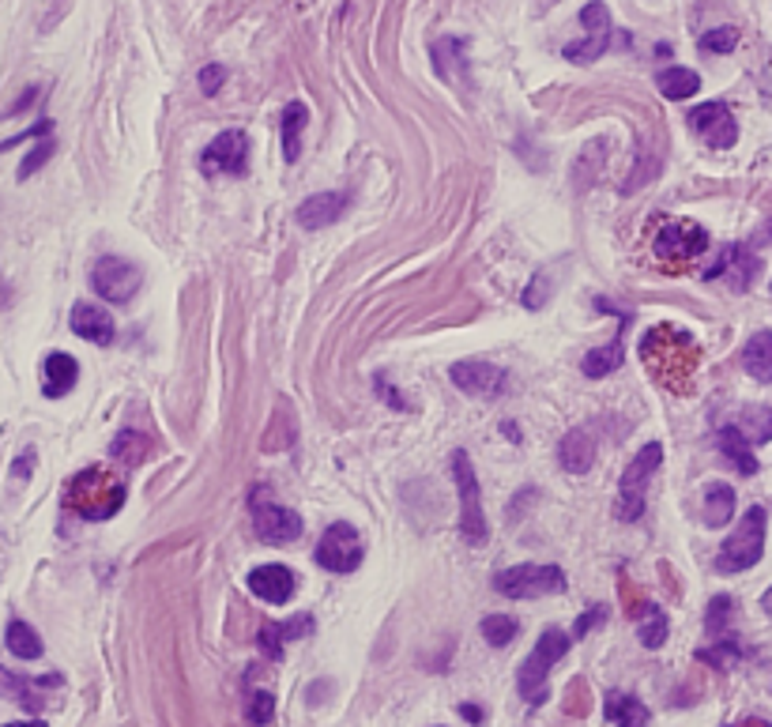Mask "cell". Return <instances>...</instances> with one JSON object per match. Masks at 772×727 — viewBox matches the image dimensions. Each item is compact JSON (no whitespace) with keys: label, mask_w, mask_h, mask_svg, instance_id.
Instances as JSON below:
<instances>
[{"label":"cell","mask_w":772,"mask_h":727,"mask_svg":"<svg viewBox=\"0 0 772 727\" xmlns=\"http://www.w3.org/2000/svg\"><path fill=\"white\" fill-rule=\"evenodd\" d=\"M250 592L256 600L272 603V607H283L294 596V573L279 561H268V566H256L250 573Z\"/></svg>","instance_id":"18"},{"label":"cell","mask_w":772,"mask_h":727,"mask_svg":"<svg viewBox=\"0 0 772 727\" xmlns=\"http://www.w3.org/2000/svg\"><path fill=\"white\" fill-rule=\"evenodd\" d=\"M637 355L659 389H667L675 396H686L694 389V373H697V366H701V347H697L694 336L683 333L678 325L648 328V333L641 336Z\"/></svg>","instance_id":"1"},{"label":"cell","mask_w":772,"mask_h":727,"mask_svg":"<svg viewBox=\"0 0 772 727\" xmlns=\"http://www.w3.org/2000/svg\"><path fill=\"white\" fill-rule=\"evenodd\" d=\"M12 306V287H8V280L0 275V309H8Z\"/></svg>","instance_id":"48"},{"label":"cell","mask_w":772,"mask_h":727,"mask_svg":"<svg viewBox=\"0 0 772 727\" xmlns=\"http://www.w3.org/2000/svg\"><path fill=\"white\" fill-rule=\"evenodd\" d=\"M603 713H606V720L618 724V727H648L652 724L648 705H641V697L622 694V689H611V694H606Z\"/></svg>","instance_id":"23"},{"label":"cell","mask_w":772,"mask_h":727,"mask_svg":"<svg viewBox=\"0 0 772 727\" xmlns=\"http://www.w3.org/2000/svg\"><path fill=\"white\" fill-rule=\"evenodd\" d=\"M731 611H734L731 596H716V600L709 603V614H705V625H709L712 633H723V630H728Z\"/></svg>","instance_id":"40"},{"label":"cell","mask_w":772,"mask_h":727,"mask_svg":"<svg viewBox=\"0 0 772 727\" xmlns=\"http://www.w3.org/2000/svg\"><path fill=\"white\" fill-rule=\"evenodd\" d=\"M306 122H309V109L302 103H287V109H283V159L287 162H298Z\"/></svg>","instance_id":"30"},{"label":"cell","mask_w":772,"mask_h":727,"mask_svg":"<svg viewBox=\"0 0 772 727\" xmlns=\"http://www.w3.org/2000/svg\"><path fill=\"white\" fill-rule=\"evenodd\" d=\"M547 280L543 283H531V287H528V298H524V306H528V309H536V306H543V302H547Z\"/></svg>","instance_id":"44"},{"label":"cell","mask_w":772,"mask_h":727,"mask_svg":"<svg viewBox=\"0 0 772 727\" xmlns=\"http://www.w3.org/2000/svg\"><path fill=\"white\" fill-rule=\"evenodd\" d=\"M606 622V607L600 603V607H588V611L581 614V619L573 622V641H581V638H588V633L595 630V625H603Z\"/></svg>","instance_id":"41"},{"label":"cell","mask_w":772,"mask_h":727,"mask_svg":"<svg viewBox=\"0 0 772 727\" xmlns=\"http://www.w3.org/2000/svg\"><path fill=\"white\" fill-rule=\"evenodd\" d=\"M109 453H114L121 464L128 467H136V464H144L147 453H151V441H147L144 434H136V430H125V434H117L114 438V445H109Z\"/></svg>","instance_id":"33"},{"label":"cell","mask_w":772,"mask_h":727,"mask_svg":"<svg viewBox=\"0 0 772 727\" xmlns=\"http://www.w3.org/2000/svg\"><path fill=\"white\" fill-rule=\"evenodd\" d=\"M716 445H720V453L731 460L739 475H758V456H753V445L739 426H723L720 438H716Z\"/></svg>","instance_id":"26"},{"label":"cell","mask_w":772,"mask_h":727,"mask_svg":"<svg viewBox=\"0 0 772 727\" xmlns=\"http://www.w3.org/2000/svg\"><path fill=\"white\" fill-rule=\"evenodd\" d=\"M347 211V192H317L306 204H298V226L302 230H325L343 219Z\"/></svg>","instance_id":"20"},{"label":"cell","mask_w":772,"mask_h":727,"mask_svg":"<svg viewBox=\"0 0 772 727\" xmlns=\"http://www.w3.org/2000/svg\"><path fill=\"white\" fill-rule=\"evenodd\" d=\"M742 370L758 384H772V333H753L742 347Z\"/></svg>","instance_id":"25"},{"label":"cell","mask_w":772,"mask_h":727,"mask_svg":"<svg viewBox=\"0 0 772 727\" xmlns=\"http://www.w3.org/2000/svg\"><path fill=\"white\" fill-rule=\"evenodd\" d=\"M453 384L467 396H479V400H498V396L509 392V373L494 362H479V358H467V362H456L453 370Z\"/></svg>","instance_id":"15"},{"label":"cell","mask_w":772,"mask_h":727,"mask_svg":"<svg viewBox=\"0 0 772 727\" xmlns=\"http://www.w3.org/2000/svg\"><path fill=\"white\" fill-rule=\"evenodd\" d=\"M562 566H539V561H524L494 573V592L512 596V600H536V596H558L565 592Z\"/></svg>","instance_id":"7"},{"label":"cell","mask_w":772,"mask_h":727,"mask_svg":"<svg viewBox=\"0 0 772 727\" xmlns=\"http://www.w3.org/2000/svg\"><path fill=\"white\" fill-rule=\"evenodd\" d=\"M72 333L95 347H109L117 328H114V317H109L106 309L91 306V302H76V306H72Z\"/></svg>","instance_id":"19"},{"label":"cell","mask_w":772,"mask_h":727,"mask_svg":"<svg viewBox=\"0 0 772 727\" xmlns=\"http://www.w3.org/2000/svg\"><path fill=\"white\" fill-rule=\"evenodd\" d=\"M253 528H256V536L264 542H272V547H287V542L302 536V517L294 509H287V505L264 502L261 494H253Z\"/></svg>","instance_id":"14"},{"label":"cell","mask_w":772,"mask_h":727,"mask_svg":"<svg viewBox=\"0 0 772 727\" xmlns=\"http://www.w3.org/2000/svg\"><path fill=\"white\" fill-rule=\"evenodd\" d=\"M734 426L747 434L750 445H765V441H772V408H747Z\"/></svg>","instance_id":"32"},{"label":"cell","mask_w":772,"mask_h":727,"mask_svg":"<svg viewBox=\"0 0 772 727\" xmlns=\"http://www.w3.org/2000/svg\"><path fill=\"white\" fill-rule=\"evenodd\" d=\"M581 23H584V31H588V39L584 42H573V45H565V61H573V64H592V61H600L606 50H611V42H614V23H611V8L600 4V0H592V4H584L581 8Z\"/></svg>","instance_id":"10"},{"label":"cell","mask_w":772,"mask_h":727,"mask_svg":"<svg viewBox=\"0 0 772 727\" xmlns=\"http://www.w3.org/2000/svg\"><path fill=\"white\" fill-rule=\"evenodd\" d=\"M734 517V491L728 483H709L705 486V509H701V520L709 528H723Z\"/></svg>","instance_id":"29"},{"label":"cell","mask_w":772,"mask_h":727,"mask_svg":"<svg viewBox=\"0 0 772 727\" xmlns=\"http://www.w3.org/2000/svg\"><path fill=\"white\" fill-rule=\"evenodd\" d=\"M501 434H505V438H512V441H520V430L512 426V422H501Z\"/></svg>","instance_id":"49"},{"label":"cell","mask_w":772,"mask_h":727,"mask_svg":"<svg viewBox=\"0 0 772 727\" xmlns=\"http://www.w3.org/2000/svg\"><path fill=\"white\" fill-rule=\"evenodd\" d=\"M705 250H709V230L701 223H689V219H670L656 234V256L664 264H670V268L694 261V256H701Z\"/></svg>","instance_id":"8"},{"label":"cell","mask_w":772,"mask_h":727,"mask_svg":"<svg viewBox=\"0 0 772 727\" xmlns=\"http://www.w3.org/2000/svg\"><path fill=\"white\" fill-rule=\"evenodd\" d=\"M637 638H641V644H645V649H659V644L667 641V614L659 611L656 603H648V611L641 614Z\"/></svg>","instance_id":"35"},{"label":"cell","mask_w":772,"mask_h":727,"mask_svg":"<svg viewBox=\"0 0 772 727\" xmlns=\"http://www.w3.org/2000/svg\"><path fill=\"white\" fill-rule=\"evenodd\" d=\"M479 630H483L486 644H494V649H505V644H509L520 633V622L509 619V614H486Z\"/></svg>","instance_id":"34"},{"label":"cell","mask_w":772,"mask_h":727,"mask_svg":"<svg viewBox=\"0 0 772 727\" xmlns=\"http://www.w3.org/2000/svg\"><path fill=\"white\" fill-rule=\"evenodd\" d=\"M128 498L125 478L109 467H84L80 475H72V483L64 486V505L84 520H109Z\"/></svg>","instance_id":"2"},{"label":"cell","mask_w":772,"mask_h":727,"mask_svg":"<svg viewBox=\"0 0 772 727\" xmlns=\"http://www.w3.org/2000/svg\"><path fill=\"white\" fill-rule=\"evenodd\" d=\"M245 716H250L253 727H268L272 716H275V697L268 694V689H256V694L250 697V708H245Z\"/></svg>","instance_id":"37"},{"label":"cell","mask_w":772,"mask_h":727,"mask_svg":"<svg viewBox=\"0 0 772 727\" xmlns=\"http://www.w3.org/2000/svg\"><path fill=\"white\" fill-rule=\"evenodd\" d=\"M758 272H761V264H758V256H753L747 245H723L720 250V261H716V268L705 272V280H728V287L734 294H742V291H750V283L758 280Z\"/></svg>","instance_id":"17"},{"label":"cell","mask_w":772,"mask_h":727,"mask_svg":"<svg viewBox=\"0 0 772 727\" xmlns=\"http://www.w3.org/2000/svg\"><path fill=\"white\" fill-rule=\"evenodd\" d=\"M697 656L705 660V664H712V667H731L734 660L742 656V649H739V641H731V638H723V641H716V644H709V649H701L697 652Z\"/></svg>","instance_id":"36"},{"label":"cell","mask_w":772,"mask_h":727,"mask_svg":"<svg viewBox=\"0 0 772 727\" xmlns=\"http://www.w3.org/2000/svg\"><path fill=\"white\" fill-rule=\"evenodd\" d=\"M459 716H464L467 724H483L486 720L483 708H475V705H459Z\"/></svg>","instance_id":"46"},{"label":"cell","mask_w":772,"mask_h":727,"mask_svg":"<svg viewBox=\"0 0 772 727\" xmlns=\"http://www.w3.org/2000/svg\"><path fill=\"white\" fill-rule=\"evenodd\" d=\"M689 133L697 136L705 147H716V151H728L739 140V125H734V114L723 103H701L686 114Z\"/></svg>","instance_id":"13"},{"label":"cell","mask_w":772,"mask_h":727,"mask_svg":"<svg viewBox=\"0 0 772 727\" xmlns=\"http://www.w3.org/2000/svg\"><path fill=\"white\" fill-rule=\"evenodd\" d=\"M569 641L573 638H569L565 630H558V625H550V630L539 633L531 656L524 660L520 671H517V689L528 705L547 702V678H550V671H554V664H562V656H569Z\"/></svg>","instance_id":"3"},{"label":"cell","mask_w":772,"mask_h":727,"mask_svg":"<svg viewBox=\"0 0 772 727\" xmlns=\"http://www.w3.org/2000/svg\"><path fill=\"white\" fill-rule=\"evenodd\" d=\"M739 45V31L734 27H716V31L701 34V53H731Z\"/></svg>","instance_id":"38"},{"label":"cell","mask_w":772,"mask_h":727,"mask_svg":"<svg viewBox=\"0 0 772 727\" xmlns=\"http://www.w3.org/2000/svg\"><path fill=\"white\" fill-rule=\"evenodd\" d=\"M314 558H317L320 569H328V573H355L358 561H362V539H358V531L351 528V524L339 520V524H332V528H325Z\"/></svg>","instance_id":"11"},{"label":"cell","mask_w":772,"mask_h":727,"mask_svg":"<svg viewBox=\"0 0 772 727\" xmlns=\"http://www.w3.org/2000/svg\"><path fill=\"white\" fill-rule=\"evenodd\" d=\"M659 464H664V445H659V441H648V445L630 460L626 472H622L618 502H614V517L626 520V524L645 517V494H648L652 475L659 472Z\"/></svg>","instance_id":"5"},{"label":"cell","mask_w":772,"mask_h":727,"mask_svg":"<svg viewBox=\"0 0 772 727\" xmlns=\"http://www.w3.org/2000/svg\"><path fill=\"white\" fill-rule=\"evenodd\" d=\"M659 95L670 98V103H683V98H694L697 91H701V76H697L694 69H678V64H670V69L659 72Z\"/></svg>","instance_id":"28"},{"label":"cell","mask_w":772,"mask_h":727,"mask_svg":"<svg viewBox=\"0 0 772 727\" xmlns=\"http://www.w3.org/2000/svg\"><path fill=\"white\" fill-rule=\"evenodd\" d=\"M453 478L459 491V536H464L467 547H483L486 536H490V524H486V513H483L479 478H475L472 460H467L464 449L453 453Z\"/></svg>","instance_id":"6"},{"label":"cell","mask_w":772,"mask_h":727,"mask_svg":"<svg viewBox=\"0 0 772 727\" xmlns=\"http://www.w3.org/2000/svg\"><path fill=\"white\" fill-rule=\"evenodd\" d=\"M565 708H573V713H588V697H584V683H581V678L573 683V705H565Z\"/></svg>","instance_id":"45"},{"label":"cell","mask_w":772,"mask_h":727,"mask_svg":"<svg viewBox=\"0 0 772 727\" xmlns=\"http://www.w3.org/2000/svg\"><path fill=\"white\" fill-rule=\"evenodd\" d=\"M373 389H377V396H381V400H384V403H389V408H392V411H411V408H408V400H403V396H400L396 389H392V384H389V381H384V377H381V373H377V377H373Z\"/></svg>","instance_id":"43"},{"label":"cell","mask_w":772,"mask_h":727,"mask_svg":"<svg viewBox=\"0 0 772 727\" xmlns=\"http://www.w3.org/2000/svg\"><path fill=\"white\" fill-rule=\"evenodd\" d=\"M42 377H45L42 392L50 396V400H61V396H68L72 389H76L80 362L72 355H64V351H50V355H45V362H42Z\"/></svg>","instance_id":"21"},{"label":"cell","mask_w":772,"mask_h":727,"mask_svg":"<svg viewBox=\"0 0 772 727\" xmlns=\"http://www.w3.org/2000/svg\"><path fill=\"white\" fill-rule=\"evenodd\" d=\"M64 686L61 675H45V678H27V675H15V671L0 667V697L15 702L23 713L39 716L45 708V689H57Z\"/></svg>","instance_id":"16"},{"label":"cell","mask_w":772,"mask_h":727,"mask_svg":"<svg viewBox=\"0 0 772 727\" xmlns=\"http://www.w3.org/2000/svg\"><path fill=\"white\" fill-rule=\"evenodd\" d=\"M765 531H769L765 505H750V509L742 513L739 528L723 539L720 555H716V569H720V573H742V569L758 566L761 555H765Z\"/></svg>","instance_id":"4"},{"label":"cell","mask_w":772,"mask_h":727,"mask_svg":"<svg viewBox=\"0 0 772 727\" xmlns=\"http://www.w3.org/2000/svg\"><path fill=\"white\" fill-rule=\"evenodd\" d=\"M200 170L204 173H226V178H242L250 170V136L242 128H226L200 155Z\"/></svg>","instance_id":"12"},{"label":"cell","mask_w":772,"mask_h":727,"mask_svg":"<svg viewBox=\"0 0 772 727\" xmlns=\"http://www.w3.org/2000/svg\"><path fill=\"white\" fill-rule=\"evenodd\" d=\"M91 287H95V294H103L106 302L125 306V302H133V294L144 287V272H140V264L125 261V256H103V261L91 268Z\"/></svg>","instance_id":"9"},{"label":"cell","mask_w":772,"mask_h":727,"mask_svg":"<svg viewBox=\"0 0 772 727\" xmlns=\"http://www.w3.org/2000/svg\"><path fill=\"white\" fill-rule=\"evenodd\" d=\"M53 151H57V144H53L50 136H45L42 144H34V147H31V155H27V159L20 162V181H27V178H31L34 170H39V167H45V162H50V155H53Z\"/></svg>","instance_id":"39"},{"label":"cell","mask_w":772,"mask_h":727,"mask_svg":"<svg viewBox=\"0 0 772 727\" xmlns=\"http://www.w3.org/2000/svg\"><path fill=\"white\" fill-rule=\"evenodd\" d=\"M4 641H8V652H12V656H20V660H39L45 652V644H42L39 633H34V625H27L23 619L8 622Z\"/></svg>","instance_id":"31"},{"label":"cell","mask_w":772,"mask_h":727,"mask_svg":"<svg viewBox=\"0 0 772 727\" xmlns=\"http://www.w3.org/2000/svg\"><path fill=\"white\" fill-rule=\"evenodd\" d=\"M622 333H626V328H622ZM622 333L614 336L606 347H595V351L584 355V362H581L584 377H606V373H614L622 362H626V339H622Z\"/></svg>","instance_id":"27"},{"label":"cell","mask_w":772,"mask_h":727,"mask_svg":"<svg viewBox=\"0 0 772 727\" xmlns=\"http://www.w3.org/2000/svg\"><path fill=\"white\" fill-rule=\"evenodd\" d=\"M223 84H226L223 64H208V69H200V91H204V95H219Z\"/></svg>","instance_id":"42"},{"label":"cell","mask_w":772,"mask_h":727,"mask_svg":"<svg viewBox=\"0 0 772 727\" xmlns=\"http://www.w3.org/2000/svg\"><path fill=\"white\" fill-rule=\"evenodd\" d=\"M31 464H34V453H27V456H20V460H15V467H12V472L20 475V478H27V472H31Z\"/></svg>","instance_id":"47"},{"label":"cell","mask_w":772,"mask_h":727,"mask_svg":"<svg viewBox=\"0 0 772 727\" xmlns=\"http://www.w3.org/2000/svg\"><path fill=\"white\" fill-rule=\"evenodd\" d=\"M0 727H45V720H23V724H0Z\"/></svg>","instance_id":"51"},{"label":"cell","mask_w":772,"mask_h":727,"mask_svg":"<svg viewBox=\"0 0 772 727\" xmlns=\"http://www.w3.org/2000/svg\"><path fill=\"white\" fill-rule=\"evenodd\" d=\"M739 727H772V724H761V720H747V724H739Z\"/></svg>","instance_id":"52"},{"label":"cell","mask_w":772,"mask_h":727,"mask_svg":"<svg viewBox=\"0 0 772 727\" xmlns=\"http://www.w3.org/2000/svg\"><path fill=\"white\" fill-rule=\"evenodd\" d=\"M314 633V619L302 614V619H290V622H268L261 630V649L268 652L272 660L283 656V644L294 641V638H309Z\"/></svg>","instance_id":"24"},{"label":"cell","mask_w":772,"mask_h":727,"mask_svg":"<svg viewBox=\"0 0 772 727\" xmlns=\"http://www.w3.org/2000/svg\"><path fill=\"white\" fill-rule=\"evenodd\" d=\"M761 611H765V614H769V619H772V588H769V592H765V596H761Z\"/></svg>","instance_id":"50"},{"label":"cell","mask_w":772,"mask_h":727,"mask_svg":"<svg viewBox=\"0 0 772 727\" xmlns=\"http://www.w3.org/2000/svg\"><path fill=\"white\" fill-rule=\"evenodd\" d=\"M558 460H562V467L569 475H588L595 464V441L588 430H569V434L562 438V445H558Z\"/></svg>","instance_id":"22"}]
</instances>
